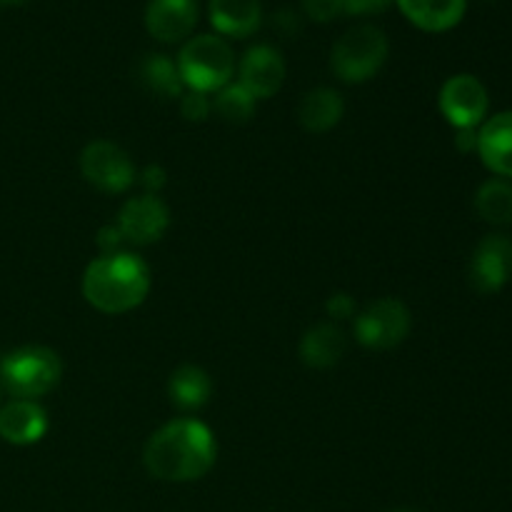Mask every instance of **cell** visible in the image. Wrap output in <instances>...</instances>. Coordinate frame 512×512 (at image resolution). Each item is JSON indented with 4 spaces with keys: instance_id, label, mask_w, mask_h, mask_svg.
I'll use <instances>...</instances> for the list:
<instances>
[{
    "instance_id": "484cf974",
    "label": "cell",
    "mask_w": 512,
    "mask_h": 512,
    "mask_svg": "<svg viewBox=\"0 0 512 512\" xmlns=\"http://www.w3.org/2000/svg\"><path fill=\"white\" fill-rule=\"evenodd\" d=\"M138 180H140V185H143V188H145V193H148V195H158L160 190L165 188V183H168V173H165L163 165L150 163V165H145L143 170H140Z\"/></svg>"
},
{
    "instance_id": "7a4b0ae2",
    "label": "cell",
    "mask_w": 512,
    "mask_h": 512,
    "mask_svg": "<svg viewBox=\"0 0 512 512\" xmlns=\"http://www.w3.org/2000/svg\"><path fill=\"white\" fill-rule=\"evenodd\" d=\"M83 298L105 315H123L140 308L150 293V268L140 255L118 250L100 253L83 273Z\"/></svg>"
},
{
    "instance_id": "ac0fdd59",
    "label": "cell",
    "mask_w": 512,
    "mask_h": 512,
    "mask_svg": "<svg viewBox=\"0 0 512 512\" xmlns=\"http://www.w3.org/2000/svg\"><path fill=\"white\" fill-rule=\"evenodd\" d=\"M465 3L468 0H398L405 18L428 33L455 28L463 20Z\"/></svg>"
},
{
    "instance_id": "44dd1931",
    "label": "cell",
    "mask_w": 512,
    "mask_h": 512,
    "mask_svg": "<svg viewBox=\"0 0 512 512\" xmlns=\"http://www.w3.org/2000/svg\"><path fill=\"white\" fill-rule=\"evenodd\" d=\"M475 213L480 220L495 228L512 225V183L503 178H490L475 193Z\"/></svg>"
},
{
    "instance_id": "3957f363",
    "label": "cell",
    "mask_w": 512,
    "mask_h": 512,
    "mask_svg": "<svg viewBox=\"0 0 512 512\" xmlns=\"http://www.w3.org/2000/svg\"><path fill=\"white\" fill-rule=\"evenodd\" d=\"M63 363L55 350L45 345H25L0 358V383L13 398L38 400L58 388Z\"/></svg>"
},
{
    "instance_id": "9c48e42d",
    "label": "cell",
    "mask_w": 512,
    "mask_h": 512,
    "mask_svg": "<svg viewBox=\"0 0 512 512\" xmlns=\"http://www.w3.org/2000/svg\"><path fill=\"white\" fill-rule=\"evenodd\" d=\"M115 225H118L125 243L145 248V245L158 243L168 233L170 210L158 195H135V198L125 200Z\"/></svg>"
},
{
    "instance_id": "83f0119b",
    "label": "cell",
    "mask_w": 512,
    "mask_h": 512,
    "mask_svg": "<svg viewBox=\"0 0 512 512\" xmlns=\"http://www.w3.org/2000/svg\"><path fill=\"white\" fill-rule=\"evenodd\" d=\"M123 235H120L118 225L110 223V225H103V228L98 230V248L100 253H118L120 245H123Z\"/></svg>"
},
{
    "instance_id": "6da1fadb",
    "label": "cell",
    "mask_w": 512,
    "mask_h": 512,
    "mask_svg": "<svg viewBox=\"0 0 512 512\" xmlns=\"http://www.w3.org/2000/svg\"><path fill=\"white\" fill-rule=\"evenodd\" d=\"M218 440L195 418H175L155 430L143 448L148 475L163 483H195L213 470Z\"/></svg>"
},
{
    "instance_id": "603a6c76",
    "label": "cell",
    "mask_w": 512,
    "mask_h": 512,
    "mask_svg": "<svg viewBox=\"0 0 512 512\" xmlns=\"http://www.w3.org/2000/svg\"><path fill=\"white\" fill-rule=\"evenodd\" d=\"M180 113L190 123H203L213 113V98L205 93H195V90H185L180 98Z\"/></svg>"
},
{
    "instance_id": "52a82bcc",
    "label": "cell",
    "mask_w": 512,
    "mask_h": 512,
    "mask_svg": "<svg viewBox=\"0 0 512 512\" xmlns=\"http://www.w3.org/2000/svg\"><path fill=\"white\" fill-rule=\"evenodd\" d=\"M80 173L93 188L113 195L133 188L138 178L130 155L110 140H93L85 145L80 153Z\"/></svg>"
},
{
    "instance_id": "ffe728a7",
    "label": "cell",
    "mask_w": 512,
    "mask_h": 512,
    "mask_svg": "<svg viewBox=\"0 0 512 512\" xmlns=\"http://www.w3.org/2000/svg\"><path fill=\"white\" fill-rule=\"evenodd\" d=\"M138 80L148 93H153L160 100L183 98L185 85L180 80L178 65L168 55H145L138 63Z\"/></svg>"
},
{
    "instance_id": "4fadbf2b",
    "label": "cell",
    "mask_w": 512,
    "mask_h": 512,
    "mask_svg": "<svg viewBox=\"0 0 512 512\" xmlns=\"http://www.w3.org/2000/svg\"><path fill=\"white\" fill-rule=\"evenodd\" d=\"M475 153L495 178L512 183V110L493 115L480 125Z\"/></svg>"
},
{
    "instance_id": "30bf717a",
    "label": "cell",
    "mask_w": 512,
    "mask_h": 512,
    "mask_svg": "<svg viewBox=\"0 0 512 512\" xmlns=\"http://www.w3.org/2000/svg\"><path fill=\"white\" fill-rule=\"evenodd\" d=\"M468 278L480 295L500 293L512 280V238L503 233L485 235L473 250Z\"/></svg>"
},
{
    "instance_id": "e0dca14e",
    "label": "cell",
    "mask_w": 512,
    "mask_h": 512,
    "mask_svg": "<svg viewBox=\"0 0 512 512\" xmlns=\"http://www.w3.org/2000/svg\"><path fill=\"white\" fill-rule=\"evenodd\" d=\"M295 115H298V123L308 133H328V130H333L343 120L345 100L333 88H313L300 98Z\"/></svg>"
},
{
    "instance_id": "4dcf8cb0",
    "label": "cell",
    "mask_w": 512,
    "mask_h": 512,
    "mask_svg": "<svg viewBox=\"0 0 512 512\" xmlns=\"http://www.w3.org/2000/svg\"><path fill=\"white\" fill-rule=\"evenodd\" d=\"M28 3V0H0V5H23Z\"/></svg>"
},
{
    "instance_id": "d4e9b609",
    "label": "cell",
    "mask_w": 512,
    "mask_h": 512,
    "mask_svg": "<svg viewBox=\"0 0 512 512\" xmlns=\"http://www.w3.org/2000/svg\"><path fill=\"white\" fill-rule=\"evenodd\" d=\"M325 313H328V318L333 320H348L355 315V300L350 298L348 293H333L328 298V303H325Z\"/></svg>"
},
{
    "instance_id": "8992f818",
    "label": "cell",
    "mask_w": 512,
    "mask_h": 512,
    "mask_svg": "<svg viewBox=\"0 0 512 512\" xmlns=\"http://www.w3.org/2000/svg\"><path fill=\"white\" fill-rule=\"evenodd\" d=\"M413 315L398 298H380L355 313V340L370 350H393L410 335Z\"/></svg>"
},
{
    "instance_id": "277c9868",
    "label": "cell",
    "mask_w": 512,
    "mask_h": 512,
    "mask_svg": "<svg viewBox=\"0 0 512 512\" xmlns=\"http://www.w3.org/2000/svg\"><path fill=\"white\" fill-rule=\"evenodd\" d=\"M175 65L185 90L210 95L233 80L235 55L220 35H195L180 48Z\"/></svg>"
},
{
    "instance_id": "7c38bea8",
    "label": "cell",
    "mask_w": 512,
    "mask_h": 512,
    "mask_svg": "<svg viewBox=\"0 0 512 512\" xmlns=\"http://www.w3.org/2000/svg\"><path fill=\"white\" fill-rule=\"evenodd\" d=\"M198 23L195 0H150L145 8V28L160 43H180Z\"/></svg>"
},
{
    "instance_id": "cb8c5ba5",
    "label": "cell",
    "mask_w": 512,
    "mask_h": 512,
    "mask_svg": "<svg viewBox=\"0 0 512 512\" xmlns=\"http://www.w3.org/2000/svg\"><path fill=\"white\" fill-rule=\"evenodd\" d=\"M303 10L315 23H330L343 13V0H303Z\"/></svg>"
},
{
    "instance_id": "9a60e30c",
    "label": "cell",
    "mask_w": 512,
    "mask_h": 512,
    "mask_svg": "<svg viewBox=\"0 0 512 512\" xmlns=\"http://www.w3.org/2000/svg\"><path fill=\"white\" fill-rule=\"evenodd\" d=\"M345 350H348V338H345L343 328L335 323H318L300 338L298 353L303 365L313 370H328L343 360Z\"/></svg>"
},
{
    "instance_id": "4316f807",
    "label": "cell",
    "mask_w": 512,
    "mask_h": 512,
    "mask_svg": "<svg viewBox=\"0 0 512 512\" xmlns=\"http://www.w3.org/2000/svg\"><path fill=\"white\" fill-rule=\"evenodd\" d=\"M393 0H343V13L348 15H373L385 10Z\"/></svg>"
},
{
    "instance_id": "ba28073f",
    "label": "cell",
    "mask_w": 512,
    "mask_h": 512,
    "mask_svg": "<svg viewBox=\"0 0 512 512\" xmlns=\"http://www.w3.org/2000/svg\"><path fill=\"white\" fill-rule=\"evenodd\" d=\"M438 108L455 130H478L488 120V88L475 75L458 73L440 88Z\"/></svg>"
},
{
    "instance_id": "1f68e13d",
    "label": "cell",
    "mask_w": 512,
    "mask_h": 512,
    "mask_svg": "<svg viewBox=\"0 0 512 512\" xmlns=\"http://www.w3.org/2000/svg\"><path fill=\"white\" fill-rule=\"evenodd\" d=\"M388 512H420V510H413V508H395V510H388Z\"/></svg>"
},
{
    "instance_id": "f546056e",
    "label": "cell",
    "mask_w": 512,
    "mask_h": 512,
    "mask_svg": "<svg viewBox=\"0 0 512 512\" xmlns=\"http://www.w3.org/2000/svg\"><path fill=\"white\" fill-rule=\"evenodd\" d=\"M455 148L460 153H475L478 150V130H455Z\"/></svg>"
},
{
    "instance_id": "5bb4252c",
    "label": "cell",
    "mask_w": 512,
    "mask_h": 512,
    "mask_svg": "<svg viewBox=\"0 0 512 512\" xmlns=\"http://www.w3.org/2000/svg\"><path fill=\"white\" fill-rule=\"evenodd\" d=\"M48 433V413L35 400L13 398L0 408V438L10 445H35Z\"/></svg>"
},
{
    "instance_id": "2e32d148",
    "label": "cell",
    "mask_w": 512,
    "mask_h": 512,
    "mask_svg": "<svg viewBox=\"0 0 512 512\" xmlns=\"http://www.w3.org/2000/svg\"><path fill=\"white\" fill-rule=\"evenodd\" d=\"M208 15L213 28L225 38H248L260 28V0H210Z\"/></svg>"
},
{
    "instance_id": "8fae6325",
    "label": "cell",
    "mask_w": 512,
    "mask_h": 512,
    "mask_svg": "<svg viewBox=\"0 0 512 512\" xmlns=\"http://www.w3.org/2000/svg\"><path fill=\"white\" fill-rule=\"evenodd\" d=\"M238 83L253 95L255 100H268L283 88L285 83V60L280 50L273 45H253L248 53L240 58Z\"/></svg>"
},
{
    "instance_id": "7402d4cb",
    "label": "cell",
    "mask_w": 512,
    "mask_h": 512,
    "mask_svg": "<svg viewBox=\"0 0 512 512\" xmlns=\"http://www.w3.org/2000/svg\"><path fill=\"white\" fill-rule=\"evenodd\" d=\"M258 100L248 93L240 83H228L220 88L213 98V110L225 120V123H248L255 113Z\"/></svg>"
},
{
    "instance_id": "d6986e66",
    "label": "cell",
    "mask_w": 512,
    "mask_h": 512,
    "mask_svg": "<svg viewBox=\"0 0 512 512\" xmlns=\"http://www.w3.org/2000/svg\"><path fill=\"white\" fill-rule=\"evenodd\" d=\"M168 395L180 410H200L213 395V380L200 365L185 363L170 373Z\"/></svg>"
},
{
    "instance_id": "5b68a950",
    "label": "cell",
    "mask_w": 512,
    "mask_h": 512,
    "mask_svg": "<svg viewBox=\"0 0 512 512\" xmlns=\"http://www.w3.org/2000/svg\"><path fill=\"white\" fill-rule=\"evenodd\" d=\"M388 35L375 25H355L345 30L330 50V70L343 83H365L375 78L388 60Z\"/></svg>"
},
{
    "instance_id": "f1b7e54d",
    "label": "cell",
    "mask_w": 512,
    "mask_h": 512,
    "mask_svg": "<svg viewBox=\"0 0 512 512\" xmlns=\"http://www.w3.org/2000/svg\"><path fill=\"white\" fill-rule=\"evenodd\" d=\"M300 15L290 8H280L273 15V28L280 30L283 35H298L300 33Z\"/></svg>"
}]
</instances>
